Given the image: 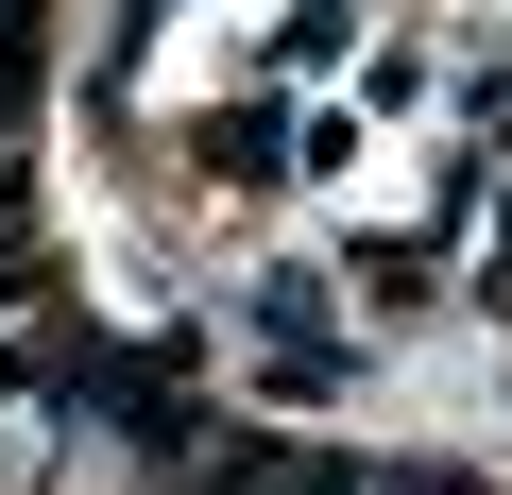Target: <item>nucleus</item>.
Returning a JSON list of instances; mask_svg holds the SVG:
<instances>
[{
  "instance_id": "f257e3e1",
  "label": "nucleus",
  "mask_w": 512,
  "mask_h": 495,
  "mask_svg": "<svg viewBox=\"0 0 512 495\" xmlns=\"http://www.w3.org/2000/svg\"><path fill=\"white\" fill-rule=\"evenodd\" d=\"M256 342H274V393H342V308H325V274H308V257L256 274Z\"/></svg>"
},
{
  "instance_id": "7ed1b4c3",
  "label": "nucleus",
  "mask_w": 512,
  "mask_h": 495,
  "mask_svg": "<svg viewBox=\"0 0 512 495\" xmlns=\"http://www.w3.org/2000/svg\"><path fill=\"white\" fill-rule=\"evenodd\" d=\"M18 86H35V0H0V120H18Z\"/></svg>"
},
{
  "instance_id": "f03ea898",
  "label": "nucleus",
  "mask_w": 512,
  "mask_h": 495,
  "mask_svg": "<svg viewBox=\"0 0 512 495\" xmlns=\"http://www.w3.org/2000/svg\"><path fill=\"white\" fill-rule=\"evenodd\" d=\"M291 154H308V137H291V103H222V137H205V171H222V188H274Z\"/></svg>"
}]
</instances>
